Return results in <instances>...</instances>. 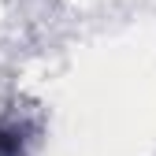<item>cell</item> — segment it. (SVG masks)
Here are the masks:
<instances>
[{"mask_svg":"<svg viewBox=\"0 0 156 156\" xmlns=\"http://www.w3.org/2000/svg\"><path fill=\"white\" fill-rule=\"evenodd\" d=\"M30 141V126L19 119H4L0 123V156H23Z\"/></svg>","mask_w":156,"mask_h":156,"instance_id":"6da1fadb","label":"cell"}]
</instances>
